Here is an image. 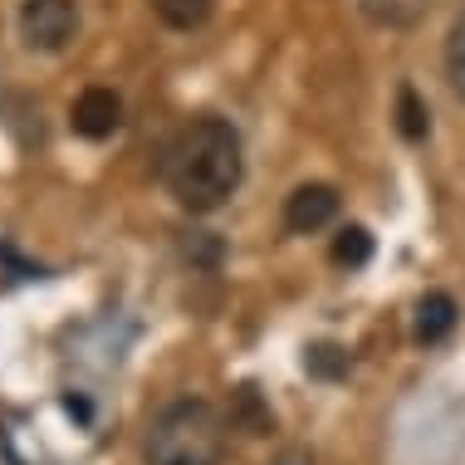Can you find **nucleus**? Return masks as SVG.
I'll use <instances>...</instances> for the list:
<instances>
[{"mask_svg": "<svg viewBox=\"0 0 465 465\" xmlns=\"http://www.w3.org/2000/svg\"><path fill=\"white\" fill-rule=\"evenodd\" d=\"M343 368H348V353H338L333 343H319L309 353V372H319V377H338Z\"/></svg>", "mask_w": 465, "mask_h": 465, "instance_id": "11", "label": "nucleus"}, {"mask_svg": "<svg viewBox=\"0 0 465 465\" xmlns=\"http://www.w3.org/2000/svg\"><path fill=\"white\" fill-rule=\"evenodd\" d=\"M338 221V192L329 182H304V186H294L284 201V225L294 235H313V231H323V225H333Z\"/></svg>", "mask_w": 465, "mask_h": 465, "instance_id": "4", "label": "nucleus"}, {"mask_svg": "<svg viewBox=\"0 0 465 465\" xmlns=\"http://www.w3.org/2000/svg\"><path fill=\"white\" fill-rule=\"evenodd\" d=\"M397 128H401V137H407V143H421L426 128H431V113H426L421 94L411 89V84L397 94Z\"/></svg>", "mask_w": 465, "mask_h": 465, "instance_id": "9", "label": "nucleus"}, {"mask_svg": "<svg viewBox=\"0 0 465 465\" xmlns=\"http://www.w3.org/2000/svg\"><path fill=\"white\" fill-rule=\"evenodd\" d=\"M456 319H460L456 299L436 289V294H426L417 304V323H411V333H417V343H441V338H450V329H456Z\"/></svg>", "mask_w": 465, "mask_h": 465, "instance_id": "6", "label": "nucleus"}, {"mask_svg": "<svg viewBox=\"0 0 465 465\" xmlns=\"http://www.w3.org/2000/svg\"><path fill=\"white\" fill-rule=\"evenodd\" d=\"M446 79L456 98H465V10L450 20V35H446Z\"/></svg>", "mask_w": 465, "mask_h": 465, "instance_id": "10", "label": "nucleus"}, {"mask_svg": "<svg viewBox=\"0 0 465 465\" xmlns=\"http://www.w3.org/2000/svg\"><path fill=\"white\" fill-rule=\"evenodd\" d=\"M79 35V5L74 0H25L20 5V40L40 54H59Z\"/></svg>", "mask_w": 465, "mask_h": 465, "instance_id": "3", "label": "nucleus"}, {"mask_svg": "<svg viewBox=\"0 0 465 465\" xmlns=\"http://www.w3.org/2000/svg\"><path fill=\"white\" fill-rule=\"evenodd\" d=\"M274 465H319V460H313V450H304V446H289L274 456Z\"/></svg>", "mask_w": 465, "mask_h": 465, "instance_id": "13", "label": "nucleus"}, {"mask_svg": "<svg viewBox=\"0 0 465 465\" xmlns=\"http://www.w3.org/2000/svg\"><path fill=\"white\" fill-rule=\"evenodd\" d=\"M368 260H372V235L362 231V225H343V231H338V241H333V265L362 270Z\"/></svg>", "mask_w": 465, "mask_h": 465, "instance_id": "8", "label": "nucleus"}, {"mask_svg": "<svg viewBox=\"0 0 465 465\" xmlns=\"http://www.w3.org/2000/svg\"><path fill=\"white\" fill-rule=\"evenodd\" d=\"M245 157H241V133L231 128L225 118H192L186 128L172 137L167 147V192L182 211L192 216H206V211L225 206L241 186Z\"/></svg>", "mask_w": 465, "mask_h": 465, "instance_id": "1", "label": "nucleus"}, {"mask_svg": "<svg viewBox=\"0 0 465 465\" xmlns=\"http://www.w3.org/2000/svg\"><path fill=\"white\" fill-rule=\"evenodd\" d=\"M69 123H74V133H79V137L104 143V137H113L123 128V98L113 89H84L79 98H74Z\"/></svg>", "mask_w": 465, "mask_h": 465, "instance_id": "5", "label": "nucleus"}, {"mask_svg": "<svg viewBox=\"0 0 465 465\" xmlns=\"http://www.w3.org/2000/svg\"><path fill=\"white\" fill-rule=\"evenodd\" d=\"M147 5L167 30H201L211 20V0H147Z\"/></svg>", "mask_w": 465, "mask_h": 465, "instance_id": "7", "label": "nucleus"}, {"mask_svg": "<svg viewBox=\"0 0 465 465\" xmlns=\"http://www.w3.org/2000/svg\"><path fill=\"white\" fill-rule=\"evenodd\" d=\"M225 421L211 401L182 397L147 431V465H221Z\"/></svg>", "mask_w": 465, "mask_h": 465, "instance_id": "2", "label": "nucleus"}, {"mask_svg": "<svg viewBox=\"0 0 465 465\" xmlns=\"http://www.w3.org/2000/svg\"><path fill=\"white\" fill-rule=\"evenodd\" d=\"M362 5H368L377 20H401L411 5H417V0H362Z\"/></svg>", "mask_w": 465, "mask_h": 465, "instance_id": "12", "label": "nucleus"}]
</instances>
